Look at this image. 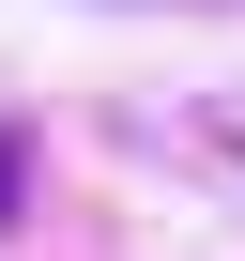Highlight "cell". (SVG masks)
I'll return each instance as SVG.
<instances>
[{"label":"cell","instance_id":"obj_1","mask_svg":"<svg viewBox=\"0 0 245 261\" xmlns=\"http://www.w3.org/2000/svg\"><path fill=\"white\" fill-rule=\"evenodd\" d=\"M16 185H31V154H16V139H0V215H16Z\"/></svg>","mask_w":245,"mask_h":261}]
</instances>
